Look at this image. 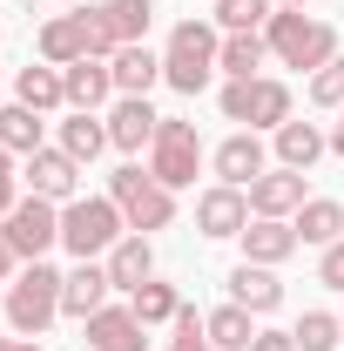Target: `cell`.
Listing matches in <instances>:
<instances>
[{
    "label": "cell",
    "mask_w": 344,
    "mask_h": 351,
    "mask_svg": "<svg viewBox=\"0 0 344 351\" xmlns=\"http://www.w3.org/2000/svg\"><path fill=\"white\" fill-rule=\"evenodd\" d=\"M243 223H250V196L236 182H210L196 196V230L203 237H243Z\"/></svg>",
    "instance_id": "7c38bea8"
},
{
    "label": "cell",
    "mask_w": 344,
    "mask_h": 351,
    "mask_svg": "<svg viewBox=\"0 0 344 351\" xmlns=\"http://www.w3.org/2000/svg\"><path fill=\"white\" fill-rule=\"evenodd\" d=\"M115 95H149V88L162 82V54H149V41H129L115 47Z\"/></svg>",
    "instance_id": "7402d4cb"
},
{
    "label": "cell",
    "mask_w": 344,
    "mask_h": 351,
    "mask_svg": "<svg viewBox=\"0 0 344 351\" xmlns=\"http://www.w3.org/2000/svg\"><path fill=\"white\" fill-rule=\"evenodd\" d=\"M14 203H21V176H14V156L0 149V217H7Z\"/></svg>",
    "instance_id": "e575fe53"
},
{
    "label": "cell",
    "mask_w": 344,
    "mask_h": 351,
    "mask_svg": "<svg viewBox=\"0 0 344 351\" xmlns=\"http://www.w3.org/2000/svg\"><path fill=\"white\" fill-rule=\"evenodd\" d=\"M61 277L68 270H54V263H27L14 284H7V324H14V338H41L47 324L61 317Z\"/></svg>",
    "instance_id": "277c9868"
},
{
    "label": "cell",
    "mask_w": 344,
    "mask_h": 351,
    "mask_svg": "<svg viewBox=\"0 0 344 351\" xmlns=\"http://www.w3.org/2000/svg\"><path fill=\"white\" fill-rule=\"evenodd\" d=\"M270 7H304V0H270Z\"/></svg>",
    "instance_id": "60d3db41"
},
{
    "label": "cell",
    "mask_w": 344,
    "mask_h": 351,
    "mask_svg": "<svg viewBox=\"0 0 344 351\" xmlns=\"http://www.w3.org/2000/svg\"><path fill=\"white\" fill-rule=\"evenodd\" d=\"M331 156H344V108H338V129H331Z\"/></svg>",
    "instance_id": "ab89813d"
},
{
    "label": "cell",
    "mask_w": 344,
    "mask_h": 351,
    "mask_svg": "<svg viewBox=\"0 0 344 351\" xmlns=\"http://www.w3.org/2000/svg\"><path fill=\"white\" fill-rule=\"evenodd\" d=\"M230 304H243L250 317H270V311L284 304L277 270H270V263H236V270H230Z\"/></svg>",
    "instance_id": "e0dca14e"
},
{
    "label": "cell",
    "mask_w": 344,
    "mask_h": 351,
    "mask_svg": "<svg viewBox=\"0 0 344 351\" xmlns=\"http://www.w3.org/2000/svg\"><path fill=\"white\" fill-rule=\"evenodd\" d=\"M108 291H115V284H108V263H101V257H88V263H75V270L61 277V311L88 324L95 311L108 304Z\"/></svg>",
    "instance_id": "9a60e30c"
},
{
    "label": "cell",
    "mask_w": 344,
    "mask_h": 351,
    "mask_svg": "<svg viewBox=\"0 0 344 351\" xmlns=\"http://www.w3.org/2000/svg\"><path fill=\"white\" fill-rule=\"evenodd\" d=\"M203 331H210L216 351H250V338H257V324H250V311H243V304L210 311V317H203Z\"/></svg>",
    "instance_id": "f1b7e54d"
},
{
    "label": "cell",
    "mask_w": 344,
    "mask_h": 351,
    "mask_svg": "<svg viewBox=\"0 0 344 351\" xmlns=\"http://www.w3.org/2000/svg\"><path fill=\"white\" fill-rule=\"evenodd\" d=\"M14 101H27V108H34V115H54V108H68V88H61V68H34V61H27V68H21V75H14Z\"/></svg>",
    "instance_id": "603a6c76"
},
{
    "label": "cell",
    "mask_w": 344,
    "mask_h": 351,
    "mask_svg": "<svg viewBox=\"0 0 344 351\" xmlns=\"http://www.w3.org/2000/svg\"><path fill=\"white\" fill-rule=\"evenodd\" d=\"M122 237H129V223L115 210V196H75V203H61V250L75 263L108 257Z\"/></svg>",
    "instance_id": "7a4b0ae2"
},
{
    "label": "cell",
    "mask_w": 344,
    "mask_h": 351,
    "mask_svg": "<svg viewBox=\"0 0 344 351\" xmlns=\"http://www.w3.org/2000/svg\"><path fill=\"white\" fill-rule=\"evenodd\" d=\"M310 101H317V108H344V54L310 75Z\"/></svg>",
    "instance_id": "d6a6232c"
},
{
    "label": "cell",
    "mask_w": 344,
    "mask_h": 351,
    "mask_svg": "<svg viewBox=\"0 0 344 351\" xmlns=\"http://www.w3.org/2000/svg\"><path fill=\"white\" fill-rule=\"evenodd\" d=\"M297 250V230H291V217H250L243 223V263H277Z\"/></svg>",
    "instance_id": "d6986e66"
},
{
    "label": "cell",
    "mask_w": 344,
    "mask_h": 351,
    "mask_svg": "<svg viewBox=\"0 0 344 351\" xmlns=\"http://www.w3.org/2000/svg\"><path fill=\"white\" fill-rule=\"evenodd\" d=\"M82 331H88V351H142V338H149V324L129 304H101Z\"/></svg>",
    "instance_id": "2e32d148"
},
{
    "label": "cell",
    "mask_w": 344,
    "mask_h": 351,
    "mask_svg": "<svg viewBox=\"0 0 344 351\" xmlns=\"http://www.w3.org/2000/svg\"><path fill=\"white\" fill-rule=\"evenodd\" d=\"M21 7H34V0H21Z\"/></svg>",
    "instance_id": "ee69618b"
},
{
    "label": "cell",
    "mask_w": 344,
    "mask_h": 351,
    "mask_svg": "<svg viewBox=\"0 0 344 351\" xmlns=\"http://www.w3.org/2000/svg\"><path fill=\"white\" fill-rule=\"evenodd\" d=\"M338 331H344L338 311H304V324L291 338H297V351H338Z\"/></svg>",
    "instance_id": "1f68e13d"
},
{
    "label": "cell",
    "mask_w": 344,
    "mask_h": 351,
    "mask_svg": "<svg viewBox=\"0 0 344 351\" xmlns=\"http://www.w3.org/2000/svg\"><path fill=\"white\" fill-rule=\"evenodd\" d=\"M250 351H297V338H291V331H257Z\"/></svg>",
    "instance_id": "8d00e7d4"
},
{
    "label": "cell",
    "mask_w": 344,
    "mask_h": 351,
    "mask_svg": "<svg viewBox=\"0 0 344 351\" xmlns=\"http://www.w3.org/2000/svg\"><path fill=\"white\" fill-rule=\"evenodd\" d=\"M0 351H41V338H0Z\"/></svg>",
    "instance_id": "f35d334b"
},
{
    "label": "cell",
    "mask_w": 344,
    "mask_h": 351,
    "mask_svg": "<svg viewBox=\"0 0 344 351\" xmlns=\"http://www.w3.org/2000/svg\"><path fill=\"white\" fill-rule=\"evenodd\" d=\"M101 263H108V284H115V291H142V284L156 277V243L129 230V237H122V243H115Z\"/></svg>",
    "instance_id": "ffe728a7"
},
{
    "label": "cell",
    "mask_w": 344,
    "mask_h": 351,
    "mask_svg": "<svg viewBox=\"0 0 344 351\" xmlns=\"http://www.w3.org/2000/svg\"><path fill=\"white\" fill-rule=\"evenodd\" d=\"M82 21H88V54L95 61H115V47L149 34V7L142 0H88Z\"/></svg>",
    "instance_id": "9c48e42d"
},
{
    "label": "cell",
    "mask_w": 344,
    "mask_h": 351,
    "mask_svg": "<svg viewBox=\"0 0 344 351\" xmlns=\"http://www.w3.org/2000/svg\"><path fill=\"white\" fill-rule=\"evenodd\" d=\"M243 196H250V217H297L304 203H310V196H304V169H284V162L263 169Z\"/></svg>",
    "instance_id": "4fadbf2b"
},
{
    "label": "cell",
    "mask_w": 344,
    "mask_h": 351,
    "mask_svg": "<svg viewBox=\"0 0 344 351\" xmlns=\"http://www.w3.org/2000/svg\"><path fill=\"white\" fill-rule=\"evenodd\" d=\"M0 284H14V250H7V237H0Z\"/></svg>",
    "instance_id": "74e56055"
},
{
    "label": "cell",
    "mask_w": 344,
    "mask_h": 351,
    "mask_svg": "<svg viewBox=\"0 0 344 351\" xmlns=\"http://www.w3.org/2000/svg\"><path fill=\"white\" fill-rule=\"evenodd\" d=\"M0 149H7V156H34V149H47V142H41V115H34L27 101H7V108H0Z\"/></svg>",
    "instance_id": "4316f807"
},
{
    "label": "cell",
    "mask_w": 344,
    "mask_h": 351,
    "mask_svg": "<svg viewBox=\"0 0 344 351\" xmlns=\"http://www.w3.org/2000/svg\"><path fill=\"white\" fill-rule=\"evenodd\" d=\"M61 149H68L75 162H95V156L108 149V122H101V115H82V108H68V122H61Z\"/></svg>",
    "instance_id": "83f0119b"
},
{
    "label": "cell",
    "mask_w": 344,
    "mask_h": 351,
    "mask_svg": "<svg viewBox=\"0 0 344 351\" xmlns=\"http://www.w3.org/2000/svg\"><path fill=\"white\" fill-rule=\"evenodd\" d=\"M324 149H331V135L317 129V122H284V129H277V162H284V169L310 176V162H317Z\"/></svg>",
    "instance_id": "d4e9b609"
},
{
    "label": "cell",
    "mask_w": 344,
    "mask_h": 351,
    "mask_svg": "<svg viewBox=\"0 0 344 351\" xmlns=\"http://www.w3.org/2000/svg\"><path fill=\"white\" fill-rule=\"evenodd\" d=\"M270 14H277L270 0H216V27L223 34H263Z\"/></svg>",
    "instance_id": "4dcf8cb0"
},
{
    "label": "cell",
    "mask_w": 344,
    "mask_h": 351,
    "mask_svg": "<svg viewBox=\"0 0 344 351\" xmlns=\"http://www.w3.org/2000/svg\"><path fill=\"white\" fill-rule=\"evenodd\" d=\"M203 169V142H196V122H182V115H162V129L149 142V176L162 182V189H189Z\"/></svg>",
    "instance_id": "52a82bcc"
},
{
    "label": "cell",
    "mask_w": 344,
    "mask_h": 351,
    "mask_svg": "<svg viewBox=\"0 0 344 351\" xmlns=\"http://www.w3.org/2000/svg\"><path fill=\"white\" fill-rule=\"evenodd\" d=\"M68 7H88V0H68Z\"/></svg>",
    "instance_id": "b9f144b4"
},
{
    "label": "cell",
    "mask_w": 344,
    "mask_h": 351,
    "mask_svg": "<svg viewBox=\"0 0 344 351\" xmlns=\"http://www.w3.org/2000/svg\"><path fill=\"white\" fill-rule=\"evenodd\" d=\"M41 61L47 68H75V61H88V21H82V7L75 14H54L41 27Z\"/></svg>",
    "instance_id": "44dd1931"
},
{
    "label": "cell",
    "mask_w": 344,
    "mask_h": 351,
    "mask_svg": "<svg viewBox=\"0 0 344 351\" xmlns=\"http://www.w3.org/2000/svg\"><path fill=\"white\" fill-rule=\"evenodd\" d=\"M169 351H216V345H210V331H203V317H196L189 304L175 311V338H169Z\"/></svg>",
    "instance_id": "836d02e7"
},
{
    "label": "cell",
    "mask_w": 344,
    "mask_h": 351,
    "mask_svg": "<svg viewBox=\"0 0 344 351\" xmlns=\"http://www.w3.org/2000/svg\"><path fill=\"white\" fill-rule=\"evenodd\" d=\"M142 7H156V0H142Z\"/></svg>",
    "instance_id": "7bdbcfd3"
},
{
    "label": "cell",
    "mask_w": 344,
    "mask_h": 351,
    "mask_svg": "<svg viewBox=\"0 0 344 351\" xmlns=\"http://www.w3.org/2000/svg\"><path fill=\"white\" fill-rule=\"evenodd\" d=\"M0 223H7V230H0V237H7V250H14V257H27V263H41L47 250L61 243V203H47V196H34V189H27V196H21Z\"/></svg>",
    "instance_id": "ba28073f"
},
{
    "label": "cell",
    "mask_w": 344,
    "mask_h": 351,
    "mask_svg": "<svg viewBox=\"0 0 344 351\" xmlns=\"http://www.w3.org/2000/svg\"><path fill=\"white\" fill-rule=\"evenodd\" d=\"M291 230H297V243H317V250H331L344 237V203H331V196H310L297 217H291Z\"/></svg>",
    "instance_id": "cb8c5ba5"
},
{
    "label": "cell",
    "mask_w": 344,
    "mask_h": 351,
    "mask_svg": "<svg viewBox=\"0 0 344 351\" xmlns=\"http://www.w3.org/2000/svg\"><path fill=\"white\" fill-rule=\"evenodd\" d=\"M108 196H115V210H122V223H129L135 237L169 230V223H175V189H162L142 162H122V169L108 176Z\"/></svg>",
    "instance_id": "5b68a950"
},
{
    "label": "cell",
    "mask_w": 344,
    "mask_h": 351,
    "mask_svg": "<svg viewBox=\"0 0 344 351\" xmlns=\"http://www.w3.org/2000/svg\"><path fill=\"white\" fill-rule=\"evenodd\" d=\"M129 311L142 317V324H175V311H182V298H175V284H142V291H129Z\"/></svg>",
    "instance_id": "f546056e"
},
{
    "label": "cell",
    "mask_w": 344,
    "mask_h": 351,
    "mask_svg": "<svg viewBox=\"0 0 344 351\" xmlns=\"http://www.w3.org/2000/svg\"><path fill=\"white\" fill-rule=\"evenodd\" d=\"M263 41L270 54L284 61V68H324V61H338V27L331 21H317V14H304V7H277L270 21H263Z\"/></svg>",
    "instance_id": "6da1fadb"
},
{
    "label": "cell",
    "mask_w": 344,
    "mask_h": 351,
    "mask_svg": "<svg viewBox=\"0 0 344 351\" xmlns=\"http://www.w3.org/2000/svg\"><path fill=\"white\" fill-rule=\"evenodd\" d=\"M263 61H270V41H263V34H223L216 68H223L230 82H250V75H263Z\"/></svg>",
    "instance_id": "484cf974"
},
{
    "label": "cell",
    "mask_w": 344,
    "mask_h": 351,
    "mask_svg": "<svg viewBox=\"0 0 344 351\" xmlns=\"http://www.w3.org/2000/svg\"><path fill=\"white\" fill-rule=\"evenodd\" d=\"M156 129H162V115L149 108V95H115V108H108V149L135 156V149L156 142Z\"/></svg>",
    "instance_id": "8fae6325"
},
{
    "label": "cell",
    "mask_w": 344,
    "mask_h": 351,
    "mask_svg": "<svg viewBox=\"0 0 344 351\" xmlns=\"http://www.w3.org/2000/svg\"><path fill=\"white\" fill-rule=\"evenodd\" d=\"M216 54H223V34L210 21H175L169 47H162V82L175 95H203L210 75H216Z\"/></svg>",
    "instance_id": "3957f363"
},
{
    "label": "cell",
    "mask_w": 344,
    "mask_h": 351,
    "mask_svg": "<svg viewBox=\"0 0 344 351\" xmlns=\"http://www.w3.org/2000/svg\"><path fill=\"white\" fill-rule=\"evenodd\" d=\"M61 88H68V108L95 115V108H108V95H115V68L88 54V61H75V68H61Z\"/></svg>",
    "instance_id": "ac0fdd59"
},
{
    "label": "cell",
    "mask_w": 344,
    "mask_h": 351,
    "mask_svg": "<svg viewBox=\"0 0 344 351\" xmlns=\"http://www.w3.org/2000/svg\"><path fill=\"white\" fill-rule=\"evenodd\" d=\"M223 115L236 122V129H284L291 122V88L277 82V75H250V82H223Z\"/></svg>",
    "instance_id": "8992f818"
},
{
    "label": "cell",
    "mask_w": 344,
    "mask_h": 351,
    "mask_svg": "<svg viewBox=\"0 0 344 351\" xmlns=\"http://www.w3.org/2000/svg\"><path fill=\"white\" fill-rule=\"evenodd\" d=\"M338 317H344V311H338Z\"/></svg>",
    "instance_id": "f6af8a7d"
},
{
    "label": "cell",
    "mask_w": 344,
    "mask_h": 351,
    "mask_svg": "<svg viewBox=\"0 0 344 351\" xmlns=\"http://www.w3.org/2000/svg\"><path fill=\"white\" fill-rule=\"evenodd\" d=\"M210 162H216V176H223V182L250 189V182L270 169V149H263V135H257V129H236L230 142H216V156H210Z\"/></svg>",
    "instance_id": "5bb4252c"
},
{
    "label": "cell",
    "mask_w": 344,
    "mask_h": 351,
    "mask_svg": "<svg viewBox=\"0 0 344 351\" xmlns=\"http://www.w3.org/2000/svg\"><path fill=\"white\" fill-rule=\"evenodd\" d=\"M27 189L47 196V203H75V189H82V162L54 142V149H34L27 156Z\"/></svg>",
    "instance_id": "30bf717a"
},
{
    "label": "cell",
    "mask_w": 344,
    "mask_h": 351,
    "mask_svg": "<svg viewBox=\"0 0 344 351\" xmlns=\"http://www.w3.org/2000/svg\"><path fill=\"white\" fill-rule=\"evenodd\" d=\"M317 277H324L331 291H344V237L331 243V250H324V263H317Z\"/></svg>",
    "instance_id": "d590c367"
}]
</instances>
